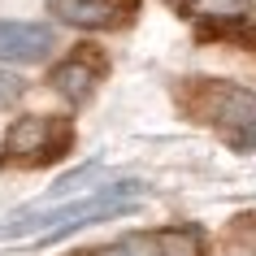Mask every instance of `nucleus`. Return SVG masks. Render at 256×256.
<instances>
[{
    "mask_svg": "<svg viewBox=\"0 0 256 256\" xmlns=\"http://www.w3.org/2000/svg\"><path fill=\"white\" fill-rule=\"evenodd\" d=\"M139 200H144V182H130V178H126V182L100 187V191H92V196H82V200H74V204L48 208V213H40L35 222L4 226L0 234H26V230H35L40 243H48V239H61V234H74V230L92 226V222H104V217L126 213V208H135Z\"/></svg>",
    "mask_w": 256,
    "mask_h": 256,
    "instance_id": "1",
    "label": "nucleus"
},
{
    "mask_svg": "<svg viewBox=\"0 0 256 256\" xmlns=\"http://www.w3.org/2000/svg\"><path fill=\"white\" fill-rule=\"evenodd\" d=\"M178 104L196 122L222 126V130L239 135L243 144L256 148V92L222 82V78H187L182 92H178Z\"/></svg>",
    "mask_w": 256,
    "mask_h": 256,
    "instance_id": "2",
    "label": "nucleus"
},
{
    "mask_svg": "<svg viewBox=\"0 0 256 256\" xmlns=\"http://www.w3.org/2000/svg\"><path fill=\"white\" fill-rule=\"evenodd\" d=\"M74 144V122L70 118H52V113H26L4 130V148L0 161L4 165H44L66 156Z\"/></svg>",
    "mask_w": 256,
    "mask_h": 256,
    "instance_id": "3",
    "label": "nucleus"
},
{
    "mask_svg": "<svg viewBox=\"0 0 256 256\" xmlns=\"http://www.w3.org/2000/svg\"><path fill=\"white\" fill-rule=\"evenodd\" d=\"M52 52V30L40 22H0V61H44Z\"/></svg>",
    "mask_w": 256,
    "mask_h": 256,
    "instance_id": "4",
    "label": "nucleus"
},
{
    "mask_svg": "<svg viewBox=\"0 0 256 256\" xmlns=\"http://www.w3.org/2000/svg\"><path fill=\"white\" fill-rule=\"evenodd\" d=\"M100 74H104V61L92 52H78L70 56V61H61V66L48 74V82H52L56 96H66V100H74V104H82L87 96H92V87L100 82Z\"/></svg>",
    "mask_w": 256,
    "mask_h": 256,
    "instance_id": "5",
    "label": "nucleus"
},
{
    "mask_svg": "<svg viewBox=\"0 0 256 256\" xmlns=\"http://www.w3.org/2000/svg\"><path fill=\"white\" fill-rule=\"evenodd\" d=\"M48 9H52L61 22L82 26V30H104V26H113V22H122V14L108 0H48Z\"/></svg>",
    "mask_w": 256,
    "mask_h": 256,
    "instance_id": "6",
    "label": "nucleus"
},
{
    "mask_svg": "<svg viewBox=\"0 0 256 256\" xmlns=\"http://www.w3.org/2000/svg\"><path fill=\"white\" fill-rule=\"evenodd\" d=\"M182 9L191 18H204V22H239L252 14V0H187Z\"/></svg>",
    "mask_w": 256,
    "mask_h": 256,
    "instance_id": "7",
    "label": "nucleus"
},
{
    "mask_svg": "<svg viewBox=\"0 0 256 256\" xmlns=\"http://www.w3.org/2000/svg\"><path fill=\"white\" fill-rule=\"evenodd\" d=\"M96 256H165V234H126V239L100 248Z\"/></svg>",
    "mask_w": 256,
    "mask_h": 256,
    "instance_id": "8",
    "label": "nucleus"
},
{
    "mask_svg": "<svg viewBox=\"0 0 256 256\" xmlns=\"http://www.w3.org/2000/svg\"><path fill=\"white\" fill-rule=\"evenodd\" d=\"M165 256H200V234L196 230H161Z\"/></svg>",
    "mask_w": 256,
    "mask_h": 256,
    "instance_id": "9",
    "label": "nucleus"
},
{
    "mask_svg": "<svg viewBox=\"0 0 256 256\" xmlns=\"http://www.w3.org/2000/svg\"><path fill=\"white\" fill-rule=\"evenodd\" d=\"M22 92H26V82L18 78V74H4V70H0V108L18 104V100H22Z\"/></svg>",
    "mask_w": 256,
    "mask_h": 256,
    "instance_id": "10",
    "label": "nucleus"
}]
</instances>
